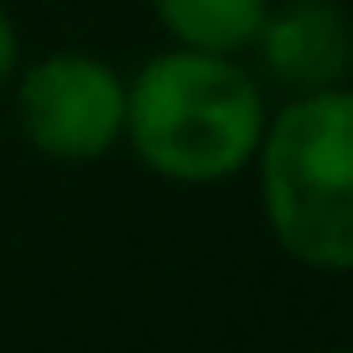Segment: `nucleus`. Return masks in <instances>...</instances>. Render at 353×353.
I'll use <instances>...</instances> for the list:
<instances>
[{
    "label": "nucleus",
    "instance_id": "6",
    "mask_svg": "<svg viewBox=\"0 0 353 353\" xmlns=\"http://www.w3.org/2000/svg\"><path fill=\"white\" fill-rule=\"evenodd\" d=\"M16 63H21V37H16L11 16L0 11V88L16 78Z\"/></svg>",
    "mask_w": 353,
    "mask_h": 353
},
{
    "label": "nucleus",
    "instance_id": "5",
    "mask_svg": "<svg viewBox=\"0 0 353 353\" xmlns=\"http://www.w3.org/2000/svg\"><path fill=\"white\" fill-rule=\"evenodd\" d=\"M151 11L176 47L234 57L254 42L270 0H151Z\"/></svg>",
    "mask_w": 353,
    "mask_h": 353
},
{
    "label": "nucleus",
    "instance_id": "2",
    "mask_svg": "<svg viewBox=\"0 0 353 353\" xmlns=\"http://www.w3.org/2000/svg\"><path fill=\"white\" fill-rule=\"evenodd\" d=\"M250 166L276 244L322 276H343L353 265V94L312 88L265 114Z\"/></svg>",
    "mask_w": 353,
    "mask_h": 353
},
{
    "label": "nucleus",
    "instance_id": "7",
    "mask_svg": "<svg viewBox=\"0 0 353 353\" xmlns=\"http://www.w3.org/2000/svg\"><path fill=\"white\" fill-rule=\"evenodd\" d=\"M327 353H343V348H327Z\"/></svg>",
    "mask_w": 353,
    "mask_h": 353
},
{
    "label": "nucleus",
    "instance_id": "1",
    "mask_svg": "<svg viewBox=\"0 0 353 353\" xmlns=\"http://www.w3.org/2000/svg\"><path fill=\"white\" fill-rule=\"evenodd\" d=\"M265 114L254 73L229 52L172 47L125 83L120 141H130L141 166L166 182L208 188L254 161Z\"/></svg>",
    "mask_w": 353,
    "mask_h": 353
},
{
    "label": "nucleus",
    "instance_id": "3",
    "mask_svg": "<svg viewBox=\"0 0 353 353\" xmlns=\"http://www.w3.org/2000/svg\"><path fill=\"white\" fill-rule=\"evenodd\" d=\"M16 120L47 161H99L125 135V78L94 52H52L21 73Z\"/></svg>",
    "mask_w": 353,
    "mask_h": 353
},
{
    "label": "nucleus",
    "instance_id": "4",
    "mask_svg": "<svg viewBox=\"0 0 353 353\" xmlns=\"http://www.w3.org/2000/svg\"><path fill=\"white\" fill-rule=\"evenodd\" d=\"M254 52L260 68L291 94H312V88H348V63H353V37L348 16L338 0H286L270 6L254 32Z\"/></svg>",
    "mask_w": 353,
    "mask_h": 353
}]
</instances>
